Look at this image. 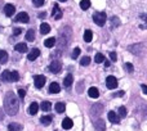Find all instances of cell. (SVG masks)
<instances>
[{
	"mask_svg": "<svg viewBox=\"0 0 147 131\" xmlns=\"http://www.w3.org/2000/svg\"><path fill=\"white\" fill-rule=\"evenodd\" d=\"M18 108H20V103H18L16 95L12 93V91L7 93V95H5V98H4V109H5V112H7L9 116H14V114H17Z\"/></svg>",
	"mask_w": 147,
	"mask_h": 131,
	"instance_id": "obj_1",
	"label": "cell"
},
{
	"mask_svg": "<svg viewBox=\"0 0 147 131\" xmlns=\"http://www.w3.org/2000/svg\"><path fill=\"white\" fill-rule=\"evenodd\" d=\"M93 19H94V22H96L97 25L102 27V26H105V23H106L107 15H106V13L105 12H97V13H94Z\"/></svg>",
	"mask_w": 147,
	"mask_h": 131,
	"instance_id": "obj_2",
	"label": "cell"
},
{
	"mask_svg": "<svg viewBox=\"0 0 147 131\" xmlns=\"http://www.w3.org/2000/svg\"><path fill=\"white\" fill-rule=\"evenodd\" d=\"M61 70H62V63L59 61H53L51 64H49V71L53 73L61 72Z\"/></svg>",
	"mask_w": 147,
	"mask_h": 131,
	"instance_id": "obj_3",
	"label": "cell"
},
{
	"mask_svg": "<svg viewBox=\"0 0 147 131\" xmlns=\"http://www.w3.org/2000/svg\"><path fill=\"white\" fill-rule=\"evenodd\" d=\"M16 22H20V23H28V21H30V17H28V14L26 12H21L17 14V17L14 18Z\"/></svg>",
	"mask_w": 147,
	"mask_h": 131,
	"instance_id": "obj_4",
	"label": "cell"
},
{
	"mask_svg": "<svg viewBox=\"0 0 147 131\" xmlns=\"http://www.w3.org/2000/svg\"><path fill=\"white\" fill-rule=\"evenodd\" d=\"M34 81H35V86L38 89H41L44 86V84H45V76L43 75H36L35 77H34Z\"/></svg>",
	"mask_w": 147,
	"mask_h": 131,
	"instance_id": "obj_5",
	"label": "cell"
},
{
	"mask_svg": "<svg viewBox=\"0 0 147 131\" xmlns=\"http://www.w3.org/2000/svg\"><path fill=\"white\" fill-rule=\"evenodd\" d=\"M106 86L109 89H115L117 86V80L114 76H107L106 78Z\"/></svg>",
	"mask_w": 147,
	"mask_h": 131,
	"instance_id": "obj_6",
	"label": "cell"
},
{
	"mask_svg": "<svg viewBox=\"0 0 147 131\" xmlns=\"http://www.w3.org/2000/svg\"><path fill=\"white\" fill-rule=\"evenodd\" d=\"M107 118H109V121L112 122V124H119V122H120L119 114H116V112H114V111H110L109 112V114H107Z\"/></svg>",
	"mask_w": 147,
	"mask_h": 131,
	"instance_id": "obj_7",
	"label": "cell"
},
{
	"mask_svg": "<svg viewBox=\"0 0 147 131\" xmlns=\"http://www.w3.org/2000/svg\"><path fill=\"white\" fill-rule=\"evenodd\" d=\"M52 15H53L54 19H61V18H62V10H61V8H59L58 4H54Z\"/></svg>",
	"mask_w": 147,
	"mask_h": 131,
	"instance_id": "obj_8",
	"label": "cell"
},
{
	"mask_svg": "<svg viewBox=\"0 0 147 131\" xmlns=\"http://www.w3.org/2000/svg\"><path fill=\"white\" fill-rule=\"evenodd\" d=\"M14 12H16L14 5H13V4H5L4 13H5V15H7V17H12V15L14 14Z\"/></svg>",
	"mask_w": 147,
	"mask_h": 131,
	"instance_id": "obj_9",
	"label": "cell"
},
{
	"mask_svg": "<svg viewBox=\"0 0 147 131\" xmlns=\"http://www.w3.org/2000/svg\"><path fill=\"white\" fill-rule=\"evenodd\" d=\"M39 55H40V50H39V49H32V50L27 54V59L28 61H35Z\"/></svg>",
	"mask_w": 147,
	"mask_h": 131,
	"instance_id": "obj_10",
	"label": "cell"
},
{
	"mask_svg": "<svg viewBox=\"0 0 147 131\" xmlns=\"http://www.w3.org/2000/svg\"><path fill=\"white\" fill-rule=\"evenodd\" d=\"M94 127H96L97 131H105L106 130V122H105L103 120H98V121H96V124H94Z\"/></svg>",
	"mask_w": 147,
	"mask_h": 131,
	"instance_id": "obj_11",
	"label": "cell"
},
{
	"mask_svg": "<svg viewBox=\"0 0 147 131\" xmlns=\"http://www.w3.org/2000/svg\"><path fill=\"white\" fill-rule=\"evenodd\" d=\"M61 91V86L57 82H52L51 86H49V93L51 94H58Z\"/></svg>",
	"mask_w": 147,
	"mask_h": 131,
	"instance_id": "obj_12",
	"label": "cell"
},
{
	"mask_svg": "<svg viewBox=\"0 0 147 131\" xmlns=\"http://www.w3.org/2000/svg\"><path fill=\"white\" fill-rule=\"evenodd\" d=\"M72 82H74V77H72V75L71 73H69V75L65 77V80H63V85H65V88H70V86L72 85Z\"/></svg>",
	"mask_w": 147,
	"mask_h": 131,
	"instance_id": "obj_13",
	"label": "cell"
},
{
	"mask_svg": "<svg viewBox=\"0 0 147 131\" xmlns=\"http://www.w3.org/2000/svg\"><path fill=\"white\" fill-rule=\"evenodd\" d=\"M72 120L71 118H65L63 121H62V127H63L65 130H70L72 127Z\"/></svg>",
	"mask_w": 147,
	"mask_h": 131,
	"instance_id": "obj_14",
	"label": "cell"
},
{
	"mask_svg": "<svg viewBox=\"0 0 147 131\" xmlns=\"http://www.w3.org/2000/svg\"><path fill=\"white\" fill-rule=\"evenodd\" d=\"M14 49L17 51H20V53H26V51H27V45H26L25 43H20L14 46Z\"/></svg>",
	"mask_w": 147,
	"mask_h": 131,
	"instance_id": "obj_15",
	"label": "cell"
},
{
	"mask_svg": "<svg viewBox=\"0 0 147 131\" xmlns=\"http://www.w3.org/2000/svg\"><path fill=\"white\" fill-rule=\"evenodd\" d=\"M88 94H89V96H90V98H94V99L98 98V96H99V91H98V89L94 88V86H93V88L89 89V90H88Z\"/></svg>",
	"mask_w": 147,
	"mask_h": 131,
	"instance_id": "obj_16",
	"label": "cell"
},
{
	"mask_svg": "<svg viewBox=\"0 0 147 131\" xmlns=\"http://www.w3.org/2000/svg\"><path fill=\"white\" fill-rule=\"evenodd\" d=\"M8 130L9 131H21L22 130V126L17 122H13V124H9L8 125Z\"/></svg>",
	"mask_w": 147,
	"mask_h": 131,
	"instance_id": "obj_17",
	"label": "cell"
},
{
	"mask_svg": "<svg viewBox=\"0 0 147 131\" xmlns=\"http://www.w3.org/2000/svg\"><path fill=\"white\" fill-rule=\"evenodd\" d=\"M56 44H57V40L54 37H49V39H47V40L44 41V45H45L47 48H53Z\"/></svg>",
	"mask_w": 147,
	"mask_h": 131,
	"instance_id": "obj_18",
	"label": "cell"
},
{
	"mask_svg": "<svg viewBox=\"0 0 147 131\" xmlns=\"http://www.w3.org/2000/svg\"><path fill=\"white\" fill-rule=\"evenodd\" d=\"M102 111H103V104L102 103H98V104H96V106L92 107V113L96 112V114H99Z\"/></svg>",
	"mask_w": 147,
	"mask_h": 131,
	"instance_id": "obj_19",
	"label": "cell"
},
{
	"mask_svg": "<svg viewBox=\"0 0 147 131\" xmlns=\"http://www.w3.org/2000/svg\"><path fill=\"white\" fill-rule=\"evenodd\" d=\"M52 120H53L52 116H44L40 118V122L44 125V126H49V125L52 124Z\"/></svg>",
	"mask_w": 147,
	"mask_h": 131,
	"instance_id": "obj_20",
	"label": "cell"
},
{
	"mask_svg": "<svg viewBox=\"0 0 147 131\" xmlns=\"http://www.w3.org/2000/svg\"><path fill=\"white\" fill-rule=\"evenodd\" d=\"M39 111V104L36 103V102H34V103H31L30 108H28V112H30V114H36Z\"/></svg>",
	"mask_w": 147,
	"mask_h": 131,
	"instance_id": "obj_21",
	"label": "cell"
},
{
	"mask_svg": "<svg viewBox=\"0 0 147 131\" xmlns=\"http://www.w3.org/2000/svg\"><path fill=\"white\" fill-rule=\"evenodd\" d=\"M49 31H51V26H49L48 23H41L40 25V32L43 33V35H47V33H49Z\"/></svg>",
	"mask_w": 147,
	"mask_h": 131,
	"instance_id": "obj_22",
	"label": "cell"
},
{
	"mask_svg": "<svg viewBox=\"0 0 147 131\" xmlns=\"http://www.w3.org/2000/svg\"><path fill=\"white\" fill-rule=\"evenodd\" d=\"M40 108L43 109V112H49L52 109V104L51 102H43V103L40 104Z\"/></svg>",
	"mask_w": 147,
	"mask_h": 131,
	"instance_id": "obj_23",
	"label": "cell"
},
{
	"mask_svg": "<svg viewBox=\"0 0 147 131\" xmlns=\"http://www.w3.org/2000/svg\"><path fill=\"white\" fill-rule=\"evenodd\" d=\"M92 39H93V33H92V31L85 30V32H84V40H85V43H90Z\"/></svg>",
	"mask_w": 147,
	"mask_h": 131,
	"instance_id": "obj_24",
	"label": "cell"
},
{
	"mask_svg": "<svg viewBox=\"0 0 147 131\" xmlns=\"http://www.w3.org/2000/svg\"><path fill=\"white\" fill-rule=\"evenodd\" d=\"M26 40L27 41H34L35 40V31L34 30H28L26 32Z\"/></svg>",
	"mask_w": 147,
	"mask_h": 131,
	"instance_id": "obj_25",
	"label": "cell"
},
{
	"mask_svg": "<svg viewBox=\"0 0 147 131\" xmlns=\"http://www.w3.org/2000/svg\"><path fill=\"white\" fill-rule=\"evenodd\" d=\"M8 61V53L4 50H0V63H7Z\"/></svg>",
	"mask_w": 147,
	"mask_h": 131,
	"instance_id": "obj_26",
	"label": "cell"
},
{
	"mask_svg": "<svg viewBox=\"0 0 147 131\" xmlns=\"http://www.w3.org/2000/svg\"><path fill=\"white\" fill-rule=\"evenodd\" d=\"M89 7H90V0H81L80 1V8L83 10H86Z\"/></svg>",
	"mask_w": 147,
	"mask_h": 131,
	"instance_id": "obj_27",
	"label": "cell"
},
{
	"mask_svg": "<svg viewBox=\"0 0 147 131\" xmlns=\"http://www.w3.org/2000/svg\"><path fill=\"white\" fill-rule=\"evenodd\" d=\"M94 61H96V63H103L105 61V55L102 53H97L96 57H94Z\"/></svg>",
	"mask_w": 147,
	"mask_h": 131,
	"instance_id": "obj_28",
	"label": "cell"
},
{
	"mask_svg": "<svg viewBox=\"0 0 147 131\" xmlns=\"http://www.w3.org/2000/svg\"><path fill=\"white\" fill-rule=\"evenodd\" d=\"M56 111L58 112V113H63L65 112V103H61V102L57 103L56 104Z\"/></svg>",
	"mask_w": 147,
	"mask_h": 131,
	"instance_id": "obj_29",
	"label": "cell"
},
{
	"mask_svg": "<svg viewBox=\"0 0 147 131\" xmlns=\"http://www.w3.org/2000/svg\"><path fill=\"white\" fill-rule=\"evenodd\" d=\"M1 80L3 81H10V72L9 71H4V72H3Z\"/></svg>",
	"mask_w": 147,
	"mask_h": 131,
	"instance_id": "obj_30",
	"label": "cell"
},
{
	"mask_svg": "<svg viewBox=\"0 0 147 131\" xmlns=\"http://www.w3.org/2000/svg\"><path fill=\"white\" fill-rule=\"evenodd\" d=\"M18 80H20V75H18L17 71L10 72V81H18Z\"/></svg>",
	"mask_w": 147,
	"mask_h": 131,
	"instance_id": "obj_31",
	"label": "cell"
},
{
	"mask_svg": "<svg viewBox=\"0 0 147 131\" xmlns=\"http://www.w3.org/2000/svg\"><path fill=\"white\" fill-rule=\"evenodd\" d=\"M89 63H90V58H89V57H84V58H81L80 64L83 66V67H85V66H88Z\"/></svg>",
	"mask_w": 147,
	"mask_h": 131,
	"instance_id": "obj_32",
	"label": "cell"
},
{
	"mask_svg": "<svg viewBox=\"0 0 147 131\" xmlns=\"http://www.w3.org/2000/svg\"><path fill=\"white\" fill-rule=\"evenodd\" d=\"M79 55H80V48H75V49H74V50H72L71 58H72V59H76Z\"/></svg>",
	"mask_w": 147,
	"mask_h": 131,
	"instance_id": "obj_33",
	"label": "cell"
},
{
	"mask_svg": "<svg viewBox=\"0 0 147 131\" xmlns=\"http://www.w3.org/2000/svg\"><path fill=\"white\" fill-rule=\"evenodd\" d=\"M119 117H127V108L125 107H120L119 108Z\"/></svg>",
	"mask_w": 147,
	"mask_h": 131,
	"instance_id": "obj_34",
	"label": "cell"
},
{
	"mask_svg": "<svg viewBox=\"0 0 147 131\" xmlns=\"http://www.w3.org/2000/svg\"><path fill=\"white\" fill-rule=\"evenodd\" d=\"M32 3H34V5H35V7L40 8V7H43V5H44L45 0H32Z\"/></svg>",
	"mask_w": 147,
	"mask_h": 131,
	"instance_id": "obj_35",
	"label": "cell"
},
{
	"mask_svg": "<svg viewBox=\"0 0 147 131\" xmlns=\"http://www.w3.org/2000/svg\"><path fill=\"white\" fill-rule=\"evenodd\" d=\"M111 22H112V27H115V26L117 27V26L120 25V21H119V18H117V17H112L111 18Z\"/></svg>",
	"mask_w": 147,
	"mask_h": 131,
	"instance_id": "obj_36",
	"label": "cell"
},
{
	"mask_svg": "<svg viewBox=\"0 0 147 131\" xmlns=\"http://www.w3.org/2000/svg\"><path fill=\"white\" fill-rule=\"evenodd\" d=\"M125 70H127L129 73H133V71H134V68H133L132 63H127V64H125Z\"/></svg>",
	"mask_w": 147,
	"mask_h": 131,
	"instance_id": "obj_37",
	"label": "cell"
},
{
	"mask_svg": "<svg viewBox=\"0 0 147 131\" xmlns=\"http://www.w3.org/2000/svg\"><path fill=\"white\" fill-rule=\"evenodd\" d=\"M18 96H20L21 99H23L26 96V91L22 90V89H20V90H18Z\"/></svg>",
	"mask_w": 147,
	"mask_h": 131,
	"instance_id": "obj_38",
	"label": "cell"
},
{
	"mask_svg": "<svg viewBox=\"0 0 147 131\" xmlns=\"http://www.w3.org/2000/svg\"><path fill=\"white\" fill-rule=\"evenodd\" d=\"M110 58H111V61H116L117 59L116 53H115V51H111V53H110Z\"/></svg>",
	"mask_w": 147,
	"mask_h": 131,
	"instance_id": "obj_39",
	"label": "cell"
},
{
	"mask_svg": "<svg viewBox=\"0 0 147 131\" xmlns=\"http://www.w3.org/2000/svg\"><path fill=\"white\" fill-rule=\"evenodd\" d=\"M124 94H125V93L121 90V91H117V93H115V94H114V96H115V98H116V96H119V98H121V96H124Z\"/></svg>",
	"mask_w": 147,
	"mask_h": 131,
	"instance_id": "obj_40",
	"label": "cell"
},
{
	"mask_svg": "<svg viewBox=\"0 0 147 131\" xmlns=\"http://www.w3.org/2000/svg\"><path fill=\"white\" fill-rule=\"evenodd\" d=\"M21 32H22V30H21V28H14V31H13V33H14L16 36L21 35Z\"/></svg>",
	"mask_w": 147,
	"mask_h": 131,
	"instance_id": "obj_41",
	"label": "cell"
},
{
	"mask_svg": "<svg viewBox=\"0 0 147 131\" xmlns=\"http://www.w3.org/2000/svg\"><path fill=\"white\" fill-rule=\"evenodd\" d=\"M141 88H142L143 94H147V86H146V85H142V86H141Z\"/></svg>",
	"mask_w": 147,
	"mask_h": 131,
	"instance_id": "obj_42",
	"label": "cell"
},
{
	"mask_svg": "<svg viewBox=\"0 0 147 131\" xmlns=\"http://www.w3.org/2000/svg\"><path fill=\"white\" fill-rule=\"evenodd\" d=\"M105 62V66H106V67H110V62L109 61H103Z\"/></svg>",
	"mask_w": 147,
	"mask_h": 131,
	"instance_id": "obj_43",
	"label": "cell"
},
{
	"mask_svg": "<svg viewBox=\"0 0 147 131\" xmlns=\"http://www.w3.org/2000/svg\"><path fill=\"white\" fill-rule=\"evenodd\" d=\"M59 1H66V0H59Z\"/></svg>",
	"mask_w": 147,
	"mask_h": 131,
	"instance_id": "obj_44",
	"label": "cell"
}]
</instances>
